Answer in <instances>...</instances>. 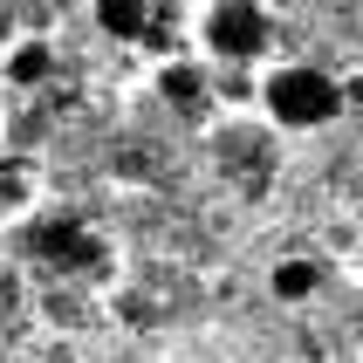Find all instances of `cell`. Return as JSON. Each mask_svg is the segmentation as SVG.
<instances>
[{"instance_id":"1","label":"cell","mask_w":363,"mask_h":363,"mask_svg":"<svg viewBox=\"0 0 363 363\" xmlns=\"http://www.w3.org/2000/svg\"><path fill=\"white\" fill-rule=\"evenodd\" d=\"M261 110L274 130H323V123L343 117V82L315 62H281L261 82Z\"/></svg>"},{"instance_id":"2","label":"cell","mask_w":363,"mask_h":363,"mask_svg":"<svg viewBox=\"0 0 363 363\" xmlns=\"http://www.w3.org/2000/svg\"><path fill=\"white\" fill-rule=\"evenodd\" d=\"M267 41H274V14H267L261 0H206L199 14V48L226 69H247V62L267 55Z\"/></svg>"},{"instance_id":"3","label":"cell","mask_w":363,"mask_h":363,"mask_svg":"<svg viewBox=\"0 0 363 363\" xmlns=\"http://www.w3.org/2000/svg\"><path fill=\"white\" fill-rule=\"evenodd\" d=\"M28 220H35V213H28ZM28 254H35L55 281H82V288H89V274L110 267L103 240L82 220H35V226H28Z\"/></svg>"},{"instance_id":"4","label":"cell","mask_w":363,"mask_h":363,"mask_svg":"<svg viewBox=\"0 0 363 363\" xmlns=\"http://www.w3.org/2000/svg\"><path fill=\"white\" fill-rule=\"evenodd\" d=\"M213 158H220V172H233V185H240V192H267V185H274V172H281L274 138H267L254 117L220 123V130H213Z\"/></svg>"},{"instance_id":"5","label":"cell","mask_w":363,"mask_h":363,"mask_svg":"<svg viewBox=\"0 0 363 363\" xmlns=\"http://www.w3.org/2000/svg\"><path fill=\"white\" fill-rule=\"evenodd\" d=\"M158 96L185 117H206L213 110V82H206V62L179 55V62H158Z\"/></svg>"},{"instance_id":"6","label":"cell","mask_w":363,"mask_h":363,"mask_svg":"<svg viewBox=\"0 0 363 363\" xmlns=\"http://www.w3.org/2000/svg\"><path fill=\"white\" fill-rule=\"evenodd\" d=\"M41 199V164L28 151H7L0 158V220H28Z\"/></svg>"},{"instance_id":"7","label":"cell","mask_w":363,"mask_h":363,"mask_svg":"<svg viewBox=\"0 0 363 363\" xmlns=\"http://www.w3.org/2000/svg\"><path fill=\"white\" fill-rule=\"evenodd\" d=\"M0 76H7V89H41V82L55 76V48L41 35H21L7 55H0Z\"/></svg>"},{"instance_id":"8","label":"cell","mask_w":363,"mask_h":363,"mask_svg":"<svg viewBox=\"0 0 363 363\" xmlns=\"http://www.w3.org/2000/svg\"><path fill=\"white\" fill-rule=\"evenodd\" d=\"M89 21H96L110 41H144L151 28H158L151 0H89Z\"/></svg>"},{"instance_id":"9","label":"cell","mask_w":363,"mask_h":363,"mask_svg":"<svg viewBox=\"0 0 363 363\" xmlns=\"http://www.w3.org/2000/svg\"><path fill=\"white\" fill-rule=\"evenodd\" d=\"M267 288H274V302H308V295L323 288V261H308V254H288V261L267 267Z\"/></svg>"}]
</instances>
